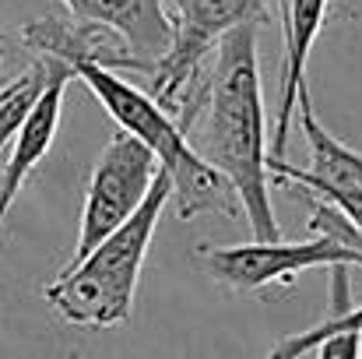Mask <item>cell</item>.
I'll return each instance as SVG.
<instances>
[{
  "instance_id": "cell-1",
  "label": "cell",
  "mask_w": 362,
  "mask_h": 359,
  "mask_svg": "<svg viewBox=\"0 0 362 359\" xmlns=\"http://www.w3.org/2000/svg\"><path fill=\"white\" fill-rule=\"evenodd\" d=\"M201 120V141L194 144L197 155L233 187L250 233L260 243L281 239L274 205H271V173H267V117H264V92H260V64H257V25L229 32L190 99V106L176 117L180 130H190Z\"/></svg>"
},
{
  "instance_id": "cell-2",
  "label": "cell",
  "mask_w": 362,
  "mask_h": 359,
  "mask_svg": "<svg viewBox=\"0 0 362 359\" xmlns=\"http://www.w3.org/2000/svg\"><path fill=\"white\" fill-rule=\"evenodd\" d=\"M169 201H173V176L169 169H158L134 219H127L117 233H110L88 257L64 264L57 278L42 289L46 303L74 328L110 331L127 324L134 314L141 268L148 261L158 219Z\"/></svg>"
},
{
  "instance_id": "cell-3",
  "label": "cell",
  "mask_w": 362,
  "mask_h": 359,
  "mask_svg": "<svg viewBox=\"0 0 362 359\" xmlns=\"http://www.w3.org/2000/svg\"><path fill=\"white\" fill-rule=\"evenodd\" d=\"M71 74L92 89V96L103 103V110L110 117L117 120V127L123 134L148 144L155 152V159L162 162V169H169L173 205H176V215L183 222H190L194 215L229 208V198H236L233 187L197 155V148L180 130L176 117L169 110H162L151 99V92H141L137 85H130L123 78L120 71H106V67H99L92 60L74 64Z\"/></svg>"
},
{
  "instance_id": "cell-4",
  "label": "cell",
  "mask_w": 362,
  "mask_h": 359,
  "mask_svg": "<svg viewBox=\"0 0 362 359\" xmlns=\"http://www.w3.org/2000/svg\"><path fill=\"white\" fill-rule=\"evenodd\" d=\"M165 7L176 35L169 53L148 74V92L162 110H173V117H180L190 106L215 46L236 28L271 21V11L267 0H165Z\"/></svg>"
},
{
  "instance_id": "cell-5",
  "label": "cell",
  "mask_w": 362,
  "mask_h": 359,
  "mask_svg": "<svg viewBox=\"0 0 362 359\" xmlns=\"http://www.w3.org/2000/svg\"><path fill=\"white\" fill-rule=\"evenodd\" d=\"M162 162L148 144H141L130 134H117L103 155L95 159V169L85 187V205H81V226H78V243H74V261L88 257L110 233H117L127 219L144 205Z\"/></svg>"
},
{
  "instance_id": "cell-6",
  "label": "cell",
  "mask_w": 362,
  "mask_h": 359,
  "mask_svg": "<svg viewBox=\"0 0 362 359\" xmlns=\"http://www.w3.org/2000/svg\"><path fill=\"white\" fill-rule=\"evenodd\" d=\"M208 275L233 292H260L267 285H292L310 268H362L356 250L341 246L331 237H313L303 243H240V246H211L197 250Z\"/></svg>"
},
{
  "instance_id": "cell-7",
  "label": "cell",
  "mask_w": 362,
  "mask_h": 359,
  "mask_svg": "<svg viewBox=\"0 0 362 359\" xmlns=\"http://www.w3.org/2000/svg\"><path fill=\"white\" fill-rule=\"evenodd\" d=\"M18 39L39 60H57L64 67L92 60V64H99L106 71H120V74L123 71H134V74H141L137 60L130 57V50L123 46V39L117 32H110L106 25H95V21H81L74 14L25 21Z\"/></svg>"
},
{
  "instance_id": "cell-8",
  "label": "cell",
  "mask_w": 362,
  "mask_h": 359,
  "mask_svg": "<svg viewBox=\"0 0 362 359\" xmlns=\"http://www.w3.org/2000/svg\"><path fill=\"white\" fill-rule=\"evenodd\" d=\"M46 64H49V81H46L39 103L32 106V113L25 117L21 130L14 134V144H11L4 169H0V229H4V219L14 208L18 194L25 190L28 176L39 169V162L53 148V137H57V127H60V110H64V92L74 81L71 67H64L57 60H46Z\"/></svg>"
},
{
  "instance_id": "cell-9",
  "label": "cell",
  "mask_w": 362,
  "mask_h": 359,
  "mask_svg": "<svg viewBox=\"0 0 362 359\" xmlns=\"http://www.w3.org/2000/svg\"><path fill=\"white\" fill-rule=\"evenodd\" d=\"M67 14L117 32L141 74H151L173 46V18L165 0H60Z\"/></svg>"
},
{
  "instance_id": "cell-10",
  "label": "cell",
  "mask_w": 362,
  "mask_h": 359,
  "mask_svg": "<svg viewBox=\"0 0 362 359\" xmlns=\"http://www.w3.org/2000/svg\"><path fill=\"white\" fill-rule=\"evenodd\" d=\"M327 11H331V0H285V60H281L278 113H274V130H271V159H285L292 120L299 113V103L310 96L306 64L327 21Z\"/></svg>"
},
{
  "instance_id": "cell-11",
  "label": "cell",
  "mask_w": 362,
  "mask_h": 359,
  "mask_svg": "<svg viewBox=\"0 0 362 359\" xmlns=\"http://www.w3.org/2000/svg\"><path fill=\"white\" fill-rule=\"evenodd\" d=\"M341 335H362V303L349 300V268H331V314L317 328L281 338L264 359H306Z\"/></svg>"
},
{
  "instance_id": "cell-12",
  "label": "cell",
  "mask_w": 362,
  "mask_h": 359,
  "mask_svg": "<svg viewBox=\"0 0 362 359\" xmlns=\"http://www.w3.org/2000/svg\"><path fill=\"white\" fill-rule=\"evenodd\" d=\"M299 127H303L306 144H310V173L327 180V183H338L345 190H362V152L349 148L345 141H338L317 120L310 96L299 103Z\"/></svg>"
},
{
  "instance_id": "cell-13",
  "label": "cell",
  "mask_w": 362,
  "mask_h": 359,
  "mask_svg": "<svg viewBox=\"0 0 362 359\" xmlns=\"http://www.w3.org/2000/svg\"><path fill=\"white\" fill-rule=\"evenodd\" d=\"M292 190H296V198H303V201L310 205V233L338 239L341 246L356 250L362 257V229H356V226H352L338 208H331L327 201H320V198H313V194H306V190H299V187H292Z\"/></svg>"
},
{
  "instance_id": "cell-14",
  "label": "cell",
  "mask_w": 362,
  "mask_h": 359,
  "mask_svg": "<svg viewBox=\"0 0 362 359\" xmlns=\"http://www.w3.org/2000/svg\"><path fill=\"white\" fill-rule=\"evenodd\" d=\"M313 356L317 359H362V335H341V338H331V342H324Z\"/></svg>"
},
{
  "instance_id": "cell-15",
  "label": "cell",
  "mask_w": 362,
  "mask_h": 359,
  "mask_svg": "<svg viewBox=\"0 0 362 359\" xmlns=\"http://www.w3.org/2000/svg\"><path fill=\"white\" fill-rule=\"evenodd\" d=\"M327 18H334V21H362V0H331Z\"/></svg>"
},
{
  "instance_id": "cell-16",
  "label": "cell",
  "mask_w": 362,
  "mask_h": 359,
  "mask_svg": "<svg viewBox=\"0 0 362 359\" xmlns=\"http://www.w3.org/2000/svg\"><path fill=\"white\" fill-rule=\"evenodd\" d=\"M0 64H4V35H0ZM7 81H4V74H0V89H4Z\"/></svg>"
}]
</instances>
